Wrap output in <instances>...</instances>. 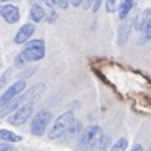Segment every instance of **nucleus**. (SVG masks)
<instances>
[{"instance_id":"b1692460","label":"nucleus","mask_w":151,"mask_h":151,"mask_svg":"<svg viewBox=\"0 0 151 151\" xmlns=\"http://www.w3.org/2000/svg\"><path fill=\"white\" fill-rule=\"evenodd\" d=\"M56 3L60 9H68V6H69V0H56Z\"/></svg>"},{"instance_id":"cd10ccee","label":"nucleus","mask_w":151,"mask_h":151,"mask_svg":"<svg viewBox=\"0 0 151 151\" xmlns=\"http://www.w3.org/2000/svg\"><path fill=\"white\" fill-rule=\"evenodd\" d=\"M131 151H144V148H142V145H141V144H135V145L132 147V150Z\"/></svg>"},{"instance_id":"6ab92c4d","label":"nucleus","mask_w":151,"mask_h":151,"mask_svg":"<svg viewBox=\"0 0 151 151\" xmlns=\"http://www.w3.org/2000/svg\"><path fill=\"white\" fill-rule=\"evenodd\" d=\"M120 3H122V0H106V10L109 13H114L119 9Z\"/></svg>"},{"instance_id":"9b49d317","label":"nucleus","mask_w":151,"mask_h":151,"mask_svg":"<svg viewBox=\"0 0 151 151\" xmlns=\"http://www.w3.org/2000/svg\"><path fill=\"white\" fill-rule=\"evenodd\" d=\"M151 18V9H145L142 10L139 15L135 16V19L132 21V28H135L137 31H142L144 25L147 24V21Z\"/></svg>"},{"instance_id":"aec40b11","label":"nucleus","mask_w":151,"mask_h":151,"mask_svg":"<svg viewBox=\"0 0 151 151\" xmlns=\"http://www.w3.org/2000/svg\"><path fill=\"white\" fill-rule=\"evenodd\" d=\"M57 18H59V15H57V12L53 10V9H51L50 12H47L46 16H44V19H46L47 24H54V22L57 21Z\"/></svg>"},{"instance_id":"4be33fe9","label":"nucleus","mask_w":151,"mask_h":151,"mask_svg":"<svg viewBox=\"0 0 151 151\" xmlns=\"http://www.w3.org/2000/svg\"><path fill=\"white\" fill-rule=\"evenodd\" d=\"M0 151H16L10 144H7V142H1L0 144Z\"/></svg>"},{"instance_id":"f8f14e48","label":"nucleus","mask_w":151,"mask_h":151,"mask_svg":"<svg viewBox=\"0 0 151 151\" xmlns=\"http://www.w3.org/2000/svg\"><path fill=\"white\" fill-rule=\"evenodd\" d=\"M82 123L78 120V119H75L72 123H70V126L68 128V131H66V134L63 135V138L65 139H72V138H76V137H79L81 134H82Z\"/></svg>"},{"instance_id":"c756f323","label":"nucleus","mask_w":151,"mask_h":151,"mask_svg":"<svg viewBox=\"0 0 151 151\" xmlns=\"http://www.w3.org/2000/svg\"><path fill=\"white\" fill-rule=\"evenodd\" d=\"M35 1H37V0H29V3H31V4H35Z\"/></svg>"},{"instance_id":"a878e982","label":"nucleus","mask_w":151,"mask_h":151,"mask_svg":"<svg viewBox=\"0 0 151 151\" xmlns=\"http://www.w3.org/2000/svg\"><path fill=\"white\" fill-rule=\"evenodd\" d=\"M69 3L73 6V7H79L82 4V0H69Z\"/></svg>"},{"instance_id":"5701e85b","label":"nucleus","mask_w":151,"mask_h":151,"mask_svg":"<svg viewBox=\"0 0 151 151\" xmlns=\"http://www.w3.org/2000/svg\"><path fill=\"white\" fill-rule=\"evenodd\" d=\"M94 1H96V0H82V4H81V6H82V9H85V10H87V9L93 7Z\"/></svg>"},{"instance_id":"423d86ee","label":"nucleus","mask_w":151,"mask_h":151,"mask_svg":"<svg viewBox=\"0 0 151 151\" xmlns=\"http://www.w3.org/2000/svg\"><path fill=\"white\" fill-rule=\"evenodd\" d=\"M34 104H35V101H28L24 106H21L18 110H15L12 114L7 116V123L15 125V126L24 125L31 117V114L34 111Z\"/></svg>"},{"instance_id":"4468645a","label":"nucleus","mask_w":151,"mask_h":151,"mask_svg":"<svg viewBox=\"0 0 151 151\" xmlns=\"http://www.w3.org/2000/svg\"><path fill=\"white\" fill-rule=\"evenodd\" d=\"M0 141L7 142V144H15V142L22 141V138L18 134H15L9 129H0Z\"/></svg>"},{"instance_id":"20e7f679","label":"nucleus","mask_w":151,"mask_h":151,"mask_svg":"<svg viewBox=\"0 0 151 151\" xmlns=\"http://www.w3.org/2000/svg\"><path fill=\"white\" fill-rule=\"evenodd\" d=\"M75 120V114L72 110H68L65 113H62L53 123L51 129L49 131V138L50 139H59L63 138V135L66 134L68 128L70 126V123Z\"/></svg>"},{"instance_id":"f257e3e1","label":"nucleus","mask_w":151,"mask_h":151,"mask_svg":"<svg viewBox=\"0 0 151 151\" xmlns=\"http://www.w3.org/2000/svg\"><path fill=\"white\" fill-rule=\"evenodd\" d=\"M46 56V43L41 38H34L29 40L22 51L16 56V65H25V63H34L38 62L41 59H44Z\"/></svg>"},{"instance_id":"f03ea898","label":"nucleus","mask_w":151,"mask_h":151,"mask_svg":"<svg viewBox=\"0 0 151 151\" xmlns=\"http://www.w3.org/2000/svg\"><path fill=\"white\" fill-rule=\"evenodd\" d=\"M44 90H46L44 84H37V85L31 87L28 91L21 93L18 97H15L10 103H7V104L0 110V117H4V116L12 114L15 110H18L21 106H24V104H25V103H28V101H37L38 99H40V96L43 94V91H44Z\"/></svg>"},{"instance_id":"7c9ffc66","label":"nucleus","mask_w":151,"mask_h":151,"mask_svg":"<svg viewBox=\"0 0 151 151\" xmlns=\"http://www.w3.org/2000/svg\"><path fill=\"white\" fill-rule=\"evenodd\" d=\"M148 151H151V145H150V148H148Z\"/></svg>"},{"instance_id":"2eb2a0df","label":"nucleus","mask_w":151,"mask_h":151,"mask_svg":"<svg viewBox=\"0 0 151 151\" xmlns=\"http://www.w3.org/2000/svg\"><path fill=\"white\" fill-rule=\"evenodd\" d=\"M132 6H134V0H122V3H120V6H119V9H117L119 18H120L122 21H125V19L128 18V15H129Z\"/></svg>"},{"instance_id":"9d476101","label":"nucleus","mask_w":151,"mask_h":151,"mask_svg":"<svg viewBox=\"0 0 151 151\" xmlns=\"http://www.w3.org/2000/svg\"><path fill=\"white\" fill-rule=\"evenodd\" d=\"M131 29H132V22L125 19V21L120 24V27H119V37H117V43H119L120 46H123V44L128 41L129 34H131Z\"/></svg>"},{"instance_id":"7ed1b4c3","label":"nucleus","mask_w":151,"mask_h":151,"mask_svg":"<svg viewBox=\"0 0 151 151\" xmlns=\"http://www.w3.org/2000/svg\"><path fill=\"white\" fill-rule=\"evenodd\" d=\"M103 137H104V132H103L101 126L93 125V126H88L87 129L82 131V134L79 135L78 144H79V147L82 150L93 151V148L99 144V141H100Z\"/></svg>"},{"instance_id":"0eeeda50","label":"nucleus","mask_w":151,"mask_h":151,"mask_svg":"<svg viewBox=\"0 0 151 151\" xmlns=\"http://www.w3.org/2000/svg\"><path fill=\"white\" fill-rule=\"evenodd\" d=\"M25 88H27V82H25L24 79L13 82V84H12L6 91L0 96V109H3L7 103H10L15 97H18L21 93H24V91H25Z\"/></svg>"},{"instance_id":"c85d7f7f","label":"nucleus","mask_w":151,"mask_h":151,"mask_svg":"<svg viewBox=\"0 0 151 151\" xmlns=\"http://www.w3.org/2000/svg\"><path fill=\"white\" fill-rule=\"evenodd\" d=\"M1 3H10V1H15V0H0Z\"/></svg>"},{"instance_id":"bb28decb","label":"nucleus","mask_w":151,"mask_h":151,"mask_svg":"<svg viewBox=\"0 0 151 151\" xmlns=\"http://www.w3.org/2000/svg\"><path fill=\"white\" fill-rule=\"evenodd\" d=\"M100 4H101V0H96L94 4H93V12H97L99 7H100Z\"/></svg>"},{"instance_id":"ddd939ff","label":"nucleus","mask_w":151,"mask_h":151,"mask_svg":"<svg viewBox=\"0 0 151 151\" xmlns=\"http://www.w3.org/2000/svg\"><path fill=\"white\" fill-rule=\"evenodd\" d=\"M44 16H46V12H44V9H43V6H40V4H32V7H31V10H29V18H31V21L34 22V24H38V22H41L43 19H44Z\"/></svg>"},{"instance_id":"393cba45","label":"nucleus","mask_w":151,"mask_h":151,"mask_svg":"<svg viewBox=\"0 0 151 151\" xmlns=\"http://www.w3.org/2000/svg\"><path fill=\"white\" fill-rule=\"evenodd\" d=\"M46 6H49L50 9H54L56 6H57V3H56V0H41Z\"/></svg>"},{"instance_id":"a211bd4d","label":"nucleus","mask_w":151,"mask_h":151,"mask_svg":"<svg viewBox=\"0 0 151 151\" xmlns=\"http://www.w3.org/2000/svg\"><path fill=\"white\" fill-rule=\"evenodd\" d=\"M142 40H141V43H147V41H150L151 40V18L147 21V24L144 25V28H142Z\"/></svg>"},{"instance_id":"f3484780","label":"nucleus","mask_w":151,"mask_h":151,"mask_svg":"<svg viewBox=\"0 0 151 151\" xmlns=\"http://www.w3.org/2000/svg\"><path fill=\"white\" fill-rule=\"evenodd\" d=\"M109 145H110V138H109L107 135H104L100 141H99V144L93 148V151H107Z\"/></svg>"},{"instance_id":"1a4fd4ad","label":"nucleus","mask_w":151,"mask_h":151,"mask_svg":"<svg viewBox=\"0 0 151 151\" xmlns=\"http://www.w3.org/2000/svg\"><path fill=\"white\" fill-rule=\"evenodd\" d=\"M34 32H35V25H34V24H24V25L18 29V32H16L13 41H15L16 44L28 43L29 38L34 35Z\"/></svg>"},{"instance_id":"6e6552de","label":"nucleus","mask_w":151,"mask_h":151,"mask_svg":"<svg viewBox=\"0 0 151 151\" xmlns=\"http://www.w3.org/2000/svg\"><path fill=\"white\" fill-rule=\"evenodd\" d=\"M0 16L7 24H16L21 19L19 9L15 4H0Z\"/></svg>"},{"instance_id":"39448f33","label":"nucleus","mask_w":151,"mask_h":151,"mask_svg":"<svg viewBox=\"0 0 151 151\" xmlns=\"http://www.w3.org/2000/svg\"><path fill=\"white\" fill-rule=\"evenodd\" d=\"M51 119H53V114L50 110H47V109L38 110L31 120V134L35 137H41L46 132V129L49 128Z\"/></svg>"},{"instance_id":"412c9836","label":"nucleus","mask_w":151,"mask_h":151,"mask_svg":"<svg viewBox=\"0 0 151 151\" xmlns=\"http://www.w3.org/2000/svg\"><path fill=\"white\" fill-rule=\"evenodd\" d=\"M10 75H12V69H7V70L4 72V75L1 76V79H0V88L6 84V81H7V78H9Z\"/></svg>"},{"instance_id":"dca6fc26","label":"nucleus","mask_w":151,"mask_h":151,"mask_svg":"<svg viewBox=\"0 0 151 151\" xmlns=\"http://www.w3.org/2000/svg\"><path fill=\"white\" fill-rule=\"evenodd\" d=\"M128 150V139L126 138H119L110 148L109 151H126Z\"/></svg>"}]
</instances>
